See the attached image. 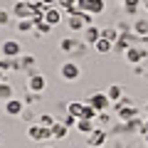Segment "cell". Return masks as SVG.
<instances>
[{
    "instance_id": "1",
    "label": "cell",
    "mask_w": 148,
    "mask_h": 148,
    "mask_svg": "<svg viewBox=\"0 0 148 148\" xmlns=\"http://www.w3.org/2000/svg\"><path fill=\"white\" fill-rule=\"evenodd\" d=\"M27 136H30L32 141H49V138H52V128L32 123V126H27Z\"/></svg>"
},
{
    "instance_id": "2",
    "label": "cell",
    "mask_w": 148,
    "mask_h": 148,
    "mask_svg": "<svg viewBox=\"0 0 148 148\" xmlns=\"http://www.w3.org/2000/svg\"><path fill=\"white\" fill-rule=\"evenodd\" d=\"M59 74H62V79H67V82H77L79 74H82V69H79V64H74V62H64L62 67H59Z\"/></svg>"
},
{
    "instance_id": "3",
    "label": "cell",
    "mask_w": 148,
    "mask_h": 148,
    "mask_svg": "<svg viewBox=\"0 0 148 148\" xmlns=\"http://www.w3.org/2000/svg\"><path fill=\"white\" fill-rule=\"evenodd\" d=\"M27 89L32 94H40V91L47 89V79H45L42 74H30V79H27Z\"/></svg>"
},
{
    "instance_id": "4",
    "label": "cell",
    "mask_w": 148,
    "mask_h": 148,
    "mask_svg": "<svg viewBox=\"0 0 148 148\" xmlns=\"http://www.w3.org/2000/svg\"><path fill=\"white\" fill-rule=\"evenodd\" d=\"M12 15L17 20H27V17H32V5L25 3V0H17L15 5H12Z\"/></svg>"
},
{
    "instance_id": "5",
    "label": "cell",
    "mask_w": 148,
    "mask_h": 148,
    "mask_svg": "<svg viewBox=\"0 0 148 148\" xmlns=\"http://www.w3.org/2000/svg\"><path fill=\"white\" fill-rule=\"evenodd\" d=\"M0 52H3V57L17 59V54H20V42H15V40H5V42L0 45Z\"/></svg>"
},
{
    "instance_id": "6",
    "label": "cell",
    "mask_w": 148,
    "mask_h": 148,
    "mask_svg": "<svg viewBox=\"0 0 148 148\" xmlns=\"http://www.w3.org/2000/svg\"><path fill=\"white\" fill-rule=\"evenodd\" d=\"M86 104H89V106H94V109H96V111L101 114V111H104L106 106L111 104V99H109L106 94H91L89 99H86Z\"/></svg>"
},
{
    "instance_id": "7",
    "label": "cell",
    "mask_w": 148,
    "mask_h": 148,
    "mask_svg": "<svg viewBox=\"0 0 148 148\" xmlns=\"http://www.w3.org/2000/svg\"><path fill=\"white\" fill-rule=\"evenodd\" d=\"M22 111H25V101L22 99H15V96H12L10 101H5V114L8 116H20Z\"/></svg>"
},
{
    "instance_id": "8",
    "label": "cell",
    "mask_w": 148,
    "mask_h": 148,
    "mask_svg": "<svg viewBox=\"0 0 148 148\" xmlns=\"http://www.w3.org/2000/svg\"><path fill=\"white\" fill-rule=\"evenodd\" d=\"M89 143L91 148H104V143H106V131L104 128H94V131L89 133Z\"/></svg>"
},
{
    "instance_id": "9",
    "label": "cell",
    "mask_w": 148,
    "mask_h": 148,
    "mask_svg": "<svg viewBox=\"0 0 148 148\" xmlns=\"http://www.w3.org/2000/svg\"><path fill=\"white\" fill-rule=\"evenodd\" d=\"M123 54H126V59H128V62H131V64H138V62H141V59L143 57H146V49H143V47H138V45H133V47H128L126 49V52H123Z\"/></svg>"
},
{
    "instance_id": "10",
    "label": "cell",
    "mask_w": 148,
    "mask_h": 148,
    "mask_svg": "<svg viewBox=\"0 0 148 148\" xmlns=\"http://www.w3.org/2000/svg\"><path fill=\"white\" fill-rule=\"evenodd\" d=\"M45 22H49V25H59V22H62V10H59L57 5L54 8H47V10H45Z\"/></svg>"
},
{
    "instance_id": "11",
    "label": "cell",
    "mask_w": 148,
    "mask_h": 148,
    "mask_svg": "<svg viewBox=\"0 0 148 148\" xmlns=\"http://www.w3.org/2000/svg\"><path fill=\"white\" fill-rule=\"evenodd\" d=\"M99 40H101V30H99L96 25H89V27L84 30V42H86V45H96Z\"/></svg>"
},
{
    "instance_id": "12",
    "label": "cell",
    "mask_w": 148,
    "mask_h": 148,
    "mask_svg": "<svg viewBox=\"0 0 148 148\" xmlns=\"http://www.w3.org/2000/svg\"><path fill=\"white\" fill-rule=\"evenodd\" d=\"M84 109H86V104H82V101H72V104L67 106V114H72V116H77V119H84Z\"/></svg>"
},
{
    "instance_id": "13",
    "label": "cell",
    "mask_w": 148,
    "mask_h": 148,
    "mask_svg": "<svg viewBox=\"0 0 148 148\" xmlns=\"http://www.w3.org/2000/svg\"><path fill=\"white\" fill-rule=\"evenodd\" d=\"M94 128H96V123L91 121V119H79V121H77V131L79 133H86V136H89Z\"/></svg>"
},
{
    "instance_id": "14",
    "label": "cell",
    "mask_w": 148,
    "mask_h": 148,
    "mask_svg": "<svg viewBox=\"0 0 148 148\" xmlns=\"http://www.w3.org/2000/svg\"><path fill=\"white\" fill-rule=\"evenodd\" d=\"M57 8H59V10H64L67 15L79 12V10H77V0H57Z\"/></svg>"
},
{
    "instance_id": "15",
    "label": "cell",
    "mask_w": 148,
    "mask_h": 148,
    "mask_svg": "<svg viewBox=\"0 0 148 148\" xmlns=\"http://www.w3.org/2000/svg\"><path fill=\"white\" fill-rule=\"evenodd\" d=\"M94 49H96L99 54H109L111 49H114V42H111V40H106V37H101L99 42L94 45Z\"/></svg>"
},
{
    "instance_id": "16",
    "label": "cell",
    "mask_w": 148,
    "mask_h": 148,
    "mask_svg": "<svg viewBox=\"0 0 148 148\" xmlns=\"http://www.w3.org/2000/svg\"><path fill=\"white\" fill-rule=\"evenodd\" d=\"M106 96H109L111 101H116V104H119V101L123 99V91H121V86H119V84H111L109 89H106Z\"/></svg>"
},
{
    "instance_id": "17",
    "label": "cell",
    "mask_w": 148,
    "mask_h": 148,
    "mask_svg": "<svg viewBox=\"0 0 148 148\" xmlns=\"http://www.w3.org/2000/svg\"><path fill=\"white\" fill-rule=\"evenodd\" d=\"M77 40H72V37H64L62 42H59V49H62V52H74V49H77Z\"/></svg>"
},
{
    "instance_id": "18",
    "label": "cell",
    "mask_w": 148,
    "mask_h": 148,
    "mask_svg": "<svg viewBox=\"0 0 148 148\" xmlns=\"http://www.w3.org/2000/svg\"><path fill=\"white\" fill-rule=\"evenodd\" d=\"M12 99V86L8 82H0V101H10Z\"/></svg>"
},
{
    "instance_id": "19",
    "label": "cell",
    "mask_w": 148,
    "mask_h": 148,
    "mask_svg": "<svg viewBox=\"0 0 148 148\" xmlns=\"http://www.w3.org/2000/svg\"><path fill=\"white\" fill-rule=\"evenodd\" d=\"M0 69H3V72H10V69H20V64H17V59L3 57V59H0Z\"/></svg>"
},
{
    "instance_id": "20",
    "label": "cell",
    "mask_w": 148,
    "mask_h": 148,
    "mask_svg": "<svg viewBox=\"0 0 148 148\" xmlns=\"http://www.w3.org/2000/svg\"><path fill=\"white\" fill-rule=\"evenodd\" d=\"M67 131H69V128L64 126L62 121H57V123L52 126V138H64V136H67Z\"/></svg>"
},
{
    "instance_id": "21",
    "label": "cell",
    "mask_w": 148,
    "mask_h": 148,
    "mask_svg": "<svg viewBox=\"0 0 148 148\" xmlns=\"http://www.w3.org/2000/svg\"><path fill=\"white\" fill-rule=\"evenodd\" d=\"M17 30H20V32H32V30H35V20H32V17H27V20H17Z\"/></svg>"
},
{
    "instance_id": "22",
    "label": "cell",
    "mask_w": 148,
    "mask_h": 148,
    "mask_svg": "<svg viewBox=\"0 0 148 148\" xmlns=\"http://www.w3.org/2000/svg\"><path fill=\"white\" fill-rule=\"evenodd\" d=\"M133 32H136V37H146L148 35V20H138L136 27H133Z\"/></svg>"
},
{
    "instance_id": "23",
    "label": "cell",
    "mask_w": 148,
    "mask_h": 148,
    "mask_svg": "<svg viewBox=\"0 0 148 148\" xmlns=\"http://www.w3.org/2000/svg\"><path fill=\"white\" fill-rule=\"evenodd\" d=\"M49 30H52V25H49V22H45V20L35 22V32H37V35H49Z\"/></svg>"
},
{
    "instance_id": "24",
    "label": "cell",
    "mask_w": 148,
    "mask_h": 148,
    "mask_svg": "<svg viewBox=\"0 0 148 148\" xmlns=\"http://www.w3.org/2000/svg\"><path fill=\"white\" fill-rule=\"evenodd\" d=\"M138 5H141V0H123V10H126L128 15H133V12L138 10Z\"/></svg>"
},
{
    "instance_id": "25",
    "label": "cell",
    "mask_w": 148,
    "mask_h": 148,
    "mask_svg": "<svg viewBox=\"0 0 148 148\" xmlns=\"http://www.w3.org/2000/svg\"><path fill=\"white\" fill-rule=\"evenodd\" d=\"M37 121H40V126H47V128H52L54 123H57V121H54V116H52V114H42V116L37 119Z\"/></svg>"
},
{
    "instance_id": "26",
    "label": "cell",
    "mask_w": 148,
    "mask_h": 148,
    "mask_svg": "<svg viewBox=\"0 0 148 148\" xmlns=\"http://www.w3.org/2000/svg\"><path fill=\"white\" fill-rule=\"evenodd\" d=\"M101 37H106V40H111V42L116 45V40H119V32L114 30V27H106V30H101Z\"/></svg>"
},
{
    "instance_id": "27",
    "label": "cell",
    "mask_w": 148,
    "mask_h": 148,
    "mask_svg": "<svg viewBox=\"0 0 148 148\" xmlns=\"http://www.w3.org/2000/svg\"><path fill=\"white\" fill-rule=\"evenodd\" d=\"M91 15H101L104 12V0H91Z\"/></svg>"
},
{
    "instance_id": "28",
    "label": "cell",
    "mask_w": 148,
    "mask_h": 148,
    "mask_svg": "<svg viewBox=\"0 0 148 148\" xmlns=\"http://www.w3.org/2000/svg\"><path fill=\"white\" fill-rule=\"evenodd\" d=\"M17 64H20L22 69H30L32 64H35V57H32V54H25V57H20V62H17Z\"/></svg>"
},
{
    "instance_id": "29",
    "label": "cell",
    "mask_w": 148,
    "mask_h": 148,
    "mask_svg": "<svg viewBox=\"0 0 148 148\" xmlns=\"http://www.w3.org/2000/svg\"><path fill=\"white\" fill-rule=\"evenodd\" d=\"M77 10L79 12H89L91 10V0H77Z\"/></svg>"
},
{
    "instance_id": "30",
    "label": "cell",
    "mask_w": 148,
    "mask_h": 148,
    "mask_svg": "<svg viewBox=\"0 0 148 148\" xmlns=\"http://www.w3.org/2000/svg\"><path fill=\"white\" fill-rule=\"evenodd\" d=\"M77 121H79V119H77V116H72V114H67V116L62 119V123H64L67 128H69V126H77Z\"/></svg>"
},
{
    "instance_id": "31",
    "label": "cell",
    "mask_w": 148,
    "mask_h": 148,
    "mask_svg": "<svg viewBox=\"0 0 148 148\" xmlns=\"http://www.w3.org/2000/svg\"><path fill=\"white\" fill-rule=\"evenodd\" d=\"M10 15H12V12H8V10H0V27H5L8 22H10Z\"/></svg>"
},
{
    "instance_id": "32",
    "label": "cell",
    "mask_w": 148,
    "mask_h": 148,
    "mask_svg": "<svg viewBox=\"0 0 148 148\" xmlns=\"http://www.w3.org/2000/svg\"><path fill=\"white\" fill-rule=\"evenodd\" d=\"M35 99H37V94H27V96H25V104H32Z\"/></svg>"
},
{
    "instance_id": "33",
    "label": "cell",
    "mask_w": 148,
    "mask_h": 148,
    "mask_svg": "<svg viewBox=\"0 0 148 148\" xmlns=\"http://www.w3.org/2000/svg\"><path fill=\"white\" fill-rule=\"evenodd\" d=\"M20 116H22V119H25V121H32V114H30V111H22Z\"/></svg>"
},
{
    "instance_id": "34",
    "label": "cell",
    "mask_w": 148,
    "mask_h": 148,
    "mask_svg": "<svg viewBox=\"0 0 148 148\" xmlns=\"http://www.w3.org/2000/svg\"><path fill=\"white\" fill-rule=\"evenodd\" d=\"M0 82H5V72L3 69H0Z\"/></svg>"
},
{
    "instance_id": "35",
    "label": "cell",
    "mask_w": 148,
    "mask_h": 148,
    "mask_svg": "<svg viewBox=\"0 0 148 148\" xmlns=\"http://www.w3.org/2000/svg\"><path fill=\"white\" fill-rule=\"evenodd\" d=\"M146 10H148V0H146Z\"/></svg>"
},
{
    "instance_id": "36",
    "label": "cell",
    "mask_w": 148,
    "mask_h": 148,
    "mask_svg": "<svg viewBox=\"0 0 148 148\" xmlns=\"http://www.w3.org/2000/svg\"><path fill=\"white\" fill-rule=\"evenodd\" d=\"M146 143H148V133H146Z\"/></svg>"
},
{
    "instance_id": "37",
    "label": "cell",
    "mask_w": 148,
    "mask_h": 148,
    "mask_svg": "<svg viewBox=\"0 0 148 148\" xmlns=\"http://www.w3.org/2000/svg\"><path fill=\"white\" fill-rule=\"evenodd\" d=\"M146 128H148V121H146Z\"/></svg>"
},
{
    "instance_id": "38",
    "label": "cell",
    "mask_w": 148,
    "mask_h": 148,
    "mask_svg": "<svg viewBox=\"0 0 148 148\" xmlns=\"http://www.w3.org/2000/svg\"><path fill=\"white\" fill-rule=\"evenodd\" d=\"M146 111H148V106H146Z\"/></svg>"
},
{
    "instance_id": "39",
    "label": "cell",
    "mask_w": 148,
    "mask_h": 148,
    "mask_svg": "<svg viewBox=\"0 0 148 148\" xmlns=\"http://www.w3.org/2000/svg\"><path fill=\"white\" fill-rule=\"evenodd\" d=\"M47 148H52V146H47Z\"/></svg>"
},
{
    "instance_id": "40",
    "label": "cell",
    "mask_w": 148,
    "mask_h": 148,
    "mask_svg": "<svg viewBox=\"0 0 148 148\" xmlns=\"http://www.w3.org/2000/svg\"><path fill=\"white\" fill-rule=\"evenodd\" d=\"M121 3H123V0H121Z\"/></svg>"
}]
</instances>
